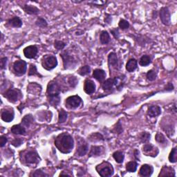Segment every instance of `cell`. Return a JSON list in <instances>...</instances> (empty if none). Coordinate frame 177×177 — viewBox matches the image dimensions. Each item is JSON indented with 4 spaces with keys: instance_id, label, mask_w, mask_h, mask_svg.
Wrapping results in <instances>:
<instances>
[{
    "instance_id": "obj_31",
    "label": "cell",
    "mask_w": 177,
    "mask_h": 177,
    "mask_svg": "<svg viewBox=\"0 0 177 177\" xmlns=\"http://www.w3.org/2000/svg\"><path fill=\"white\" fill-rule=\"evenodd\" d=\"M113 158L118 163H122L125 159V155L121 151H116L113 154Z\"/></svg>"
},
{
    "instance_id": "obj_18",
    "label": "cell",
    "mask_w": 177,
    "mask_h": 177,
    "mask_svg": "<svg viewBox=\"0 0 177 177\" xmlns=\"http://www.w3.org/2000/svg\"><path fill=\"white\" fill-rule=\"evenodd\" d=\"M21 7L26 14L30 15H36L40 12L39 8L35 6L25 4L24 6H22Z\"/></svg>"
},
{
    "instance_id": "obj_26",
    "label": "cell",
    "mask_w": 177,
    "mask_h": 177,
    "mask_svg": "<svg viewBox=\"0 0 177 177\" xmlns=\"http://www.w3.org/2000/svg\"><path fill=\"white\" fill-rule=\"evenodd\" d=\"M33 122L34 118L33 115L31 114H27L24 116V118L22 119V125L26 127H29L30 125L33 123Z\"/></svg>"
},
{
    "instance_id": "obj_40",
    "label": "cell",
    "mask_w": 177,
    "mask_h": 177,
    "mask_svg": "<svg viewBox=\"0 0 177 177\" xmlns=\"http://www.w3.org/2000/svg\"><path fill=\"white\" fill-rule=\"evenodd\" d=\"M169 160L170 162L172 163H175L177 161V149L176 147H174L170 151L169 155Z\"/></svg>"
},
{
    "instance_id": "obj_36",
    "label": "cell",
    "mask_w": 177,
    "mask_h": 177,
    "mask_svg": "<svg viewBox=\"0 0 177 177\" xmlns=\"http://www.w3.org/2000/svg\"><path fill=\"white\" fill-rule=\"evenodd\" d=\"M36 26L37 27L42 28H46L48 26V23H47V21L45 20V19L42 17H37V20L35 22Z\"/></svg>"
},
{
    "instance_id": "obj_45",
    "label": "cell",
    "mask_w": 177,
    "mask_h": 177,
    "mask_svg": "<svg viewBox=\"0 0 177 177\" xmlns=\"http://www.w3.org/2000/svg\"><path fill=\"white\" fill-rule=\"evenodd\" d=\"M66 43L62 40H55L54 42V47L58 50H62L66 46Z\"/></svg>"
},
{
    "instance_id": "obj_15",
    "label": "cell",
    "mask_w": 177,
    "mask_h": 177,
    "mask_svg": "<svg viewBox=\"0 0 177 177\" xmlns=\"http://www.w3.org/2000/svg\"><path fill=\"white\" fill-rule=\"evenodd\" d=\"M154 168L153 167L148 165V164H144L141 166L139 170V176H143V177H147L150 176L153 174Z\"/></svg>"
},
{
    "instance_id": "obj_54",
    "label": "cell",
    "mask_w": 177,
    "mask_h": 177,
    "mask_svg": "<svg viewBox=\"0 0 177 177\" xmlns=\"http://www.w3.org/2000/svg\"><path fill=\"white\" fill-rule=\"evenodd\" d=\"M106 17L105 18V22H106L107 24H111L112 23V16L109 14H106Z\"/></svg>"
},
{
    "instance_id": "obj_13",
    "label": "cell",
    "mask_w": 177,
    "mask_h": 177,
    "mask_svg": "<svg viewBox=\"0 0 177 177\" xmlns=\"http://www.w3.org/2000/svg\"><path fill=\"white\" fill-rule=\"evenodd\" d=\"M15 112L12 109H6L2 110L1 113V118L3 121L6 122H10L14 119Z\"/></svg>"
},
{
    "instance_id": "obj_12",
    "label": "cell",
    "mask_w": 177,
    "mask_h": 177,
    "mask_svg": "<svg viewBox=\"0 0 177 177\" xmlns=\"http://www.w3.org/2000/svg\"><path fill=\"white\" fill-rule=\"evenodd\" d=\"M77 142H78V146H77V151L76 153L79 156H83L84 155H86L87 153V151L88 150V144L85 142L83 139L77 138Z\"/></svg>"
},
{
    "instance_id": "obj_28",
    "label": "cell",
    "mask_w": 177,
    "mask_h": 177,
    "mask_svg": "<svg viewBox=\"0 0 177 177\" xmlns=\"http://www.w3.org/2000/svg\"><path fill=\"white\" fill-rule=\"evenodd\" d=\"M113 86H114V83H113V78H109L105 80L102 83V88L105 91H110L112 90Z\"/></svg>"
},
{
    "instance_id": "obj_8",
    "label": "cell",
    "mask_w": 177,
    "mask_h": 177,
    "mask_svg": "<svg viewBox=\"0 0 177 177\" xmlns=\"http://www.w3.org/2000/svg\"><path fill=\"white\" fill-rule=\"evenodd\" d=\"M60 87L55 81H50L47 85L46 94L47 98L59 96L60 93Z\"/></svg>"
},
{
    "instance_id": "obj_39",
    "label": "cell",
    "mask_w": 177,
    "mask_h": 177,
    "mask_svg": "<svg viewBox=\"0 0 177 177\" xmlns=\"http://www.w3.org/2000/svg\"><path fill=\"white\" fill-rule=\"evenodd\" d=\"M155 140L156 141L157 143L161 145H167L166 143H167V141L165 136L163 134H161V133H157L156 136H155Z\"/></svg>"
},
{
    "instance_id": "obj_41",
    "label": "cell",
    "mask_w": 177,
    "mask_h": 177,
    "mask_svg": "<svg viewBox=\"0 0 177 177\" xmlns=\"http://www.w3.org/2000/svg\"><path fill=\"white\" fill-rule=\"evenodd\" d=\"M112 132L113 133H114V134H122V133L123 132V128H122V126L121 125V122L118 121L116 123L114 127H113Z\"/></svg>"
},
{
    "instance_id": "obj_52",
    "label": "cell",
    "mask_w": 177,
    "mask_h": 177,
    "mask_svg": "<svg viewBox=\"0 0 177 177\" xmlns=\"http://www.w3.org/2000/svg\"><path fill=\"white\" fill-rule=\"evenodd\" d=\"M174 88H175V87H174L173 84L172 83H168L165 87V90L166 91H171L174 90Z\"/></svg>"
},
{
    "instance_id": "obj_33",
    "label": "cell",
    "mask_w": 177,
    "mask_h": 177,
    "mask_svg": "<svg viewBox=\"0 0 177 177\" xmlns=\"http://www.w3.org/2000/svg\"><path fill=\"white\" fill-rule=\"evenodd\" d=\"M68 118V113L64 109H61L59 111L58 114V122L65 123Z\"/></svg>"
},
{
    "instance_id": "obj_48",
    "label": "cell",
    "mask_w": 177,
    "mask_h": 177,
    "mask_svg": "<svg viewBox=\"0 0 177 177\" xmlns=\"http://www.w3.org/2000/svg\"><path fill=\"white\" fill-rule=\"evenodd\" d=\"M69 84L71 85V87H75V86H76L78 83V80L76 79V78L74 77V76H73V77H71L69 79Z\"/></svg>"
},
{
    "instance_id": "obj_3",
    "label": "cell",
    "mask_w": 177,
    "mask_h": 177,
    "mask_svg": "<svg viewBox=\"0 0 177 177\" xmlns=\"http://www.w3.org/2000/svg\"><path fill=\"white\" fill-rule=\"evenodd\" d=\"M96 170L98 175L103 177L112 176L114 172L112 164L109 162H106V161H104L102 163L98 165L96 167Z\"/></svg>"
},
{
    "instance_id": "obj_7",
    "label": "cell",
    "mask_w": 177,
    "mask_h": 177,
    "mask_svg": "<svg viewBox=\"0 0 177 177\" xmlns=\"http://www.w3.org/2000/svg\"><path fill=\"white\" fill-rule=\"evenodd\" d=\"M83 100L81 98L75 95V96H69L65 100V106L69 109H74L80 107L83 105Z\"/></svg>"
},
{
    "instance_id": "obj_19",
    "label": "cell",
    "mask_w": 177,
    "mask_h": 177,
    "mask_svg": "<svg viewBox=\"0 0 177 177\" xmlns=\"http://www.w3.org/2000/svg\"><path fill=\"white\" fill-rule=\"evenodd\" d=\"M104 147L103 146H96V145H92L91 147L89 153H88V157H98L100 156L103 153Z\"/></svg>"
},
{
    "instance_id": "obj_6",
    "label": "cell",
    "mask_w": 177,
    "mask_h": 177,
    "mask_svg": "<svg viewBox=\"0 0 177 177\" xmlns=\"http://www.w3.org/2000/svg\"><path fill=\"white\" fill-rule=\"evenodd\" d=\"M4 98H6L9 102L11 103H16L17 101L22 98V94L21 91L18 88H10L3 94Z\"/></svg>"
},
{
    "instance_id": "obj_37",
    "label": "cell",
    "mask_w": 177,
    "mask_h": 177,
    "mask_svg": "<svg viewBox=\"0 0 177 177\" xmlns=\"http://www.w3.org/2000/svg\"><path fill=\"white\" fill-rule=\"evenodd\" d=\"M90 73H91V68L90 66L88 65L82 66V67L79 69V70L78 71V74L79 75H80L81 76H84V75L89 74Z\"/></svg>"
},
{
    "instance_id": "obj_43",
    "label": "cell",
    "mask_w": 177,
    "mask_h": 177,
    "mask_svg": "<svg viewBox=\"0 0 177 177\" xmlns=\"http://www.w3.org/2000/svg\"><path fill=\"white\" fill-rule=\"evenodd\" d=\"M28 75H29V76H31V75H38V76L42 77V75L37 72L36 66L33 64L30 65L29 70H28Z\"/></svg>"
},
{
    "instance_id": "obj_1",
    "label": "cell",
    "mask_w": 177,
    "mask_h": 177,
    "mask_svg": "<svg viewBox=\"0 0 177 177\" xmlns=\"http://www.w3.org/2000/svg\"><path fill=\"white\" fill-rule=\"evenodd\" d=\"M54 143L58 150L63 154L70 153L74 147V138L66 132L59 134L55 139Z\"/></svg>"
},
{
    "instance_id": "obj_27",
    "label": "cell",
    "mask_w": 177,
    "mask_h": 177,
    "mask_svg": "<svg viewBox=\"0 0 177 177\" xmlns=\"http://www.w3.org/2000/svg\"><path fill=\"white\" fill-rule=\"evenodd\" d=\"M88 140L91 142H94V143H96V142L105 141V138H104V136L100 134V133L96 132L91 134L88 137Z\"/></svg>"
},
{
    "instance_id": "obj_22",
    "label": "cell",
    "mask_w": 177,
    "mask_h": 177,
    "mask_svg": "<svg viewBox=\"0 0 177 177\" xmlns=\"http://www.w3.org/2000/svg\"><path fill=\"white\" fill-rule=\"evenodd\" d=\"M138 67V61L134 58L129 59L126 64V70L129 73L134 72Z\"/></svg>"
},
{
    "instance_id": "obj_14",
    "label": "cell",
    "mask_w": 177,
    "mask_h": 177,
    "mask_svg": "<svg viewBox=\"0 0 177 177\" xmlns=\"http://www.w3.org/2000/svg\"><path fill=\"white\" fill-rule=\"evenodd\" d=\"M108 64H109V67L112 66V67L116 69L120 68L119 59L118 58V55H117V54L115 52H111L109 54Z\"/></svg>"
},
{
    "instance_id": "obj_34",
    "label": "cell",
    "mask_w": 177,
    "mask_h": 177,
    "mask_svg": "<svg viewBox=\"0 0 177 177\" xmlns=\"http://www.w3.org/2000/svg\"><path fill=\"white\" fill-rule=\"evenodd\" d=\"M138 163L136 161H130L126 164V170L128 172H135L137 170Z\"/></svg>"
},
{
    "instance_id": "obj_56",
    "label": "cell",
    "mask_w": 177,
    "mask_h": 177,
    "mask_svg": "<svg viewBox=\"0 0 177 177\" xmlns=\"http://www.w3.org/2000/svg\"><path fill=\"white\" fill-rule=\"evenodd\" d=\"M63 175L69 176V175H68V174H64V173H60V176H63Z\"/></svg>"
},
{
    "instance_id": "obj_49",
    "label": "cell",
    "mask_w": 177,
    "mask_h": 177,
    "mask_svg": "<svg viewBox=\"0 0 177 177\" xmlns=\"http://www.w3.org/2000/svg\"><path fill=\"white\" fill-rule=\"evenodd\" d=\"M111 33H112V36L115 37L116 39L118 40L120 37V33L118 28H113V29L111 30Z\"/></svg>"
},
{
    "instance_id": "obj_30",
    "label": "cell",
    "mask_w": 177,
    "mask_h": 177,
    "mask_svg": "<svg viewBox=\"0 0 177 177\" xmlns=\"http://www.w3.org/2000/svg\"><path fill=\"white\" fill-rule=\"evenodd\" d=\"M100 40L102 44H107L110 42V36L107 31H103L100 35Z\"/></svg>"
},
{
    "instance_id": "obj_29",
    "label": "cell",
    "mask_w": 177,
    "mask_h": 177,
    "mask_svg": "<svg viewBox=\"0 0 177 177\" xmlns=\"http://www.w3.org/2000/svg\"><path fill=\"white\" fill-rule=\"evenodd\" d=\"M158 149L155 147L154 145L150 143H145L143 147V152L147 155V156H151V152H154L155 150H157Z\"/></svg>"
},
{
    "instance_id": "obj_11",
    "label": "cell",
    "mask_w": 177,
    "mask_h": 177,
    "mask_svg": "<svg viewBox=\"0 0 177 177\" xmlns=\"http://www.w3.org/2000/svg\"><path fill=\"white\" fill-rule=\"evenodd\" d=\"M24 55L28 59L36 58L38 53V48L36 45H30L24 49Z\"/></svg>"
},
{
    "instance_id": "obj_25",
    "label": "cell",
    "mask_w": 177,
    "mask_h": 177,
    "mask_svg": "<svg viewBox=\"0 0 177 177\" xmlns=\"http://www.w3.org/2000/svg\"><path fill=\"white\" fill-rule=\"evenodd\" d=\"M175 176V172L173 168L168 166H165L163 167L162 170L159 174V176Z\"/></svg>"
},
{
    "instance_id": "obj_17",
    "label": "cell",
    "mask_w": 177,
    "mask_h": 177,
    "mask_svg": "<svg viewBox=\"0 0 177 177\" xmlns=\"http://www.w3.org/2000/svg\"><path fill=\"white\" fill-rule=\"evenodd\" d=\"M93 77L98 80L99 83H103L105 80L106 78V73L105 71L100 69H95L93 72Z\"/></svg>"
},
{
    "instance_id": "obj_9",
    "label": "cell",
    "mask_w": 177,
    "mask_h": 177,
    "mask_svg": "<svg viewBox=\"0 0 177 177\" xmlns=\"http://www.w3.org/2000/svg\"><path fill=\"white\" fill-rule=\"evenodd\" d=\"M159 15L163 24L165 26H170L171 24V14H170L168 7L165 6V7L161 8L159 12Z\"/></svg>"
},
{
    "instance_id": "obj_16",
    "label": "cell",
    "mask_w": 177,
    "mask_h": 177,
    "mask_svg": "<svg viewBox=\"0 0 177 177\" xmlns=\"http://www.w3.org/2000/svg\"><path fill=\"white\" fill-rule=\"evenodd\" d=\"M96 84L94 83L93 81L91 80H88V79H87V80L84 81V91L87 94L91 95L95 91H96Z\"/></svg>"
},
{
    "instance_id": "obj_47",
    "label": "cell",
    "mask_w": 177,
    "mask_h": 177,
    "mask_svg": "<svg viewBox=\"0 0 177 177\" xmlns=\"http://www.w3.org/2000/svg\"><path fill=\"white\" fill-rule=\"evenodd\" d=\"M23 142H24V141L22 138H16L11 142V144H12V145H13L14 147H20L22 143H23Z\"/></svg>"
},
{
    "instance_id": "obj_20",
    "label": "cell",
    "mask_w": 177,
    "mask_h": 177,
    "mask_svg": "<svg viewBox=\"0 0 177 177\" xmlns=\"http://www.w3.org/2000/svg\"><path fill=\"white\" fill-rule=\"evenodd\" d=\"M23 23L22 20L17 16H14L13 17L8 19L7 20V25L10 27L14 28H20Z\"/></svg>"
},
{
    "instance_id": "obj_5",
    "label": "cell",
    "mask_w": 177,
    "mask_h": 177,
    "mask_svg": "<svg viewBox=\"0 0 177 177\" xmlns=\"http://www.w3.org/2000/svg\"><path fill=\"white\" fill-rule=\"evenodd\" d=\"M24 161L28 165H37L40 163V157L37 151L29 150L24 154Z\"/></svg>"
},
{
    "instance_id": "obj_10",
    "label": "cell",
    "mask_w": 177,
    "mask_h": 177,
    "mask_svg": "<svg viewBox=\"0 0 177 177\" xmlns=\"http://www.w3.org/2000/svg\"><path fill=\"white\" fill-rule=\"evenodd\" d=\"M12 68H13L14 73L18 76L24 75L26 74L27 69L26 62L24 60H17L14 62Z\"/></svg>"
},
{
    "instance_id": "obj_51",
    "label": "cell",
    "mask_w": 177,
    "mask_h": 177,
    "mask_svg": "<svg viewBox=\"0 0 177 177\" xmlns=\"http://www.w3.org/2000/svg\"><path fill=\"white\" fill-rule=\"evenodd\" d=\"M7 60H8V58H6V57L2 58V59H1V69H6Z\"/></svg>"
},
{
    "instance_id": "obj_4",
    "label": "cell",
    "mask_w": 177,
    "mask_h": 177,
    "mask_svg": "<svg viewBox=\"0 0 177 177\" xmlns=\"http://www.w3.org/2000/svg\"><path fill=\"white\" fill-rule=\"evenodd\" d=\"M42 67L47 71H50L58 66V60L53 55H45L42 59Z\"/></svg>"
},
{
    "instance_id": "obj_35",
    "label": "cell",
    "mask_w": 177,
    "mask_h": 177,
    "mask_svg": "<svg viewBox=\"0 0 177 177\" xmlns=\"http://www.w3.org/2000/svg\"><path fill=\"white\" fill-rule=\"evenodd\" d=\"M150 137H151V135H150V133L144 132H141V134H139L138 139L140 140L141 143H147L150 141Z\"/></svg>"
},
{
    "instance_id": "obj_53",
    "label": "cell",
    "mask_w": 177,
    "mask_h": 177,
    "mask_svg": "<svg viewBox=\"0 0 177 177\" xmlns=\"http://www.w3.org/2000/svg\"><path fill=\"white\" fill-rule=\"evenodd\" d=\"M107 2H103V1H94V2H89V4H93L94 5L97 6H103L104 4H105Z\"/></svg>"
},
{
    "instance_id": "obj_21",
    "label": "cell",
    "mask_w": 177,
    "mask_h": 177,
    "mask_svg": "<svg viewBox=\"0 0 177 177\" xmlns=\"http://www.w3.org/2000/svg\"><path fill=\"white\" fill-rule=\"evenodd\" d=\"M161 113V109L158 105H151L147 111V114L151 118H155V117L159 116Z\"/></svg>"
},
{
    "instance_id": "obj_23",
    "label": "cell",
    "mask_w": 177,
    "mask_h": 177,
    "mask_svg": "<svg viewBox=\"0 0 177 177\" xmlns=\"http://www.w3.org/2000/svg\"><path fill=\"white\" fill-rule=\"evenodd\" d=\"M11 132L15 135H24L26 133V129L20 124L15 125L11 127Z\"/></svg>"
},
{
    "instance_id": "obj_38",
    "label": "cell",
    "mask_w": 177,
    "mask_h": 177,
    "mask_svg": "<svg viewBox=\"0 0 177 177\" xmlns=\"http://www.w3.org/2000/svg\"><path fill=\"white\" fill-rule=\"evenodd\" d=\"M48 98V101L49 104L51 106L56 107H58L60 103V96H55V97H50V98Z\"/></svg>"
},
{
    "instance_id": "obj_42",
    "label": "cell",
    "mask_w": 177,
    "mask_h": 177,
    "mask_svg": "<svg viewBox=\"0 0 177 177\" xmlns=\"http://www.w3.org/2000/svg\"><path fill=\"white\" fill-rule=\"evenodd\" d=\"M156 76H157L156 72L153 70V69H151V70L148 71L146 74V78L147 79V80H149L150 82L156 80Z\"/></svg>"
},
{
    "instance_id": "obj_44",
    "label": "cell",
    "mask_w": 177,
    "mask_h": 177,
    "mask_svg": "<svg viewBox=\"0 0 177 177\" xmlns=\"http://www.w3.org/2000/svg\"><path fill=\"white\" fill-rule=\"evenodd\" d=\"M118 27L121 28V30H126L129 28V23L127 20H125V19H121V20L119 21L118 23Z\"/></svg>"
},
{
    "instance_id": "obj_50",
    "label": "cell",
    "mask_w": 177,
    "mask_h": 177,
    "mask_svg": "<svg viewBox=\"0 0 177 177\" xmlns=\"http://www.w3.org/2000/svg\"><path fill=\"white\" fill-rule=\"evenodd\" d=\"M7 142H8V138H6V136L2 135V136L0 137V146H1V147H4Z\"/></svg>"
},
{
    "instance_id": "obj_55",
    "label": "cell",
    "mask_w": 177,
    "mask_h": 177,
    "mask_svg": "<svg viewBox=\"0 0 177 177\" xmlns=\"http://www.w3.org/2000/svg\"><path fill=\"white\" fill-rule=\"evenodd\" d=\"M139 154H140V152H139V151L138 150H135L134 151V156L135 157V159L138 160H139Z\"/></svg>"
},
{
    "instance_id": "obj_24",
    "label": "cell",
    "mask_w": 177,
    "mask_h": 177,
    "mask_svg": "<svg viewBox=\"0 0 177 177\" xmlns=\"http://www.w3.org/2000/svg\"><path fill=\"white\" fill-rule=\"evenodd\" d=\"M125 75H121L113 78V83H114V86L118 91L122 89L123 86L125 84Z\"/></svg>"
},
{
    "instance_id": "obj_46",
    "label": "cell",
    "mask_w": 177,
    "mask_h": 177,
    "mask_svg": "<svg viewBox=\"0 0 177 177\" xmlns=\"http://www.w3.org/2000/svg\"><path fill=\"white\" fill-rule=\"evenodd\" d=\"M30 176H36V177H40V176H49L48 175L42 172V170L41 169L37 170L36 171H35L34 173H32L30 175Z\"/></svg>"
},
{
    "instance_id": "obj_32",
    "label": "cell",
    "mask_w": 177,
    "mask_h": 177,
    "mask_svg": "<svg viewBox=\"0 0 177 177\" xmlns=\"http://www.w3.org/2000/svg\"><path fill=\"white\" fill-rule=\"evenodd\" d=\"M151 60L150 55H144L139 60V65L142 66H147L151 64Z\"/></svg>"
},
{
    "instance_id": "obj_2",
    "label": "cell",
    "mask_w": 177,
    "mask_h": 177,
    "mask_svg": "<svg viewBox=\"0 0 177 177\" xmlns=\"http://www.w3.org/2000/svg\"><path fill=\"white\" fill-rule=\"evenodd\" d=\"M60 57L63 61V66L65 69H71L75 67L78 64L77 60L74 55L70 54L69 50H65L60 53Z\"/></svg>"
}]
</instances>
